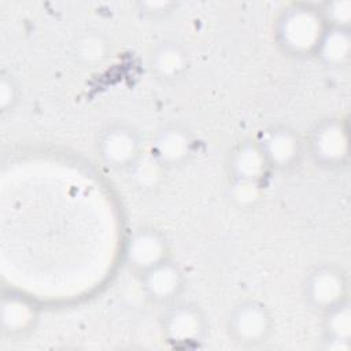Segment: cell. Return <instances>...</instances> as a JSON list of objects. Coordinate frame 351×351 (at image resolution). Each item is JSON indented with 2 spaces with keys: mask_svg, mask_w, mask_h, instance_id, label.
<instances>
[{
  "mask_svg": "<svg viewBox=\"0 0 351 351\" xmlns=\"http://www.w3.org/2000/svg\"><path fill=\"white\" fill-rule=\"evenodd\" d=\"M328 25L319 7L295 3L282 10L276 22L278 47L291 56L314 55Z\"/></svg>",
  "mask_w": 351,
  "mask_h": 351,
  "instance_id": "obj_1",
  "label": "cell"
},
{
  "mask_svg": "<svg viewBox=\"0 0 351 351\" xmlns=\"http://www.w3.org/2000/svg\"><path fill=\"white\" fill-rule=\"evenodd\" d=\"M273 329L269 307L255 299L237 303L226 318V330L239 344L256 346L267 340Z\"/></svg>",
  "mask_w": 351,
  "mask_h": 351,
  "instance_id": "obj_2",
  "label": "cell"
},
{
  "mask_svg": "<svg viewBox=\"0 0 351 351\" xmlns=\"http://www.w3.org/2000/svg\"><path fill=\"white\" fill-rule=\"evenodd\" d=\"M160 328L163 337L174 347H191L199 344L207 332L204 313L193 303L174 302L165 311Z\"/></svg>",
  "mask_w": 351,
  "mask_h": 351,
  "instance_id": "obj_3",
  "label": "cell"
},
{
  "mask_svg": "<svg viewBox=\"0 0 351 351\" xmlns=\"http://www.w3.org/2000/svg\"><path fill=\"white\" fill-rule=\"evenodd\" d=\"M313 159L324 167L336 169L348 159V126L346 121L329 118L314 126L308 138Z\"/></svg>",
  "mask_w": 351,
  "mask_h": 351,
  "instance_id": "obj_4",
  "label": "cell"
},
{
  "mask_svg": "<svg viewBox=\"0 0 351 351\" xmlns=\"http://www.w3.org/2000/svg\"><path fill=\"white\" fill-rule=\"evenodd\" d=\"M141 137L129 125H110L97 138V155L112 169H132L141 158Z\"/></svg>",
  "mask_w": 351,
  "mask_h": 351,
  "instance_id": "obj_5",
  "label": "cell"
},
{
  "mask_svg": "<svg viewBox=\"0 0 351 351\" xmlns=\"http://www.w3.org/2000/svg\"><path fill=\"white\" fill-rule=\"evenodd\" d=\"M306 300L321 311L348 300V280L344 270L333 263L314 267L304 281Z\"/></svg>",
  "mask_w": 351,
  "mask_h": 351,
  "instance_id": "obj_6",
  "label": "cell"
},
{
  "mask_svg": "<svg viewBox=\"0 0 351 351\" xmlns=\"http://www.w3.org/2000/svg\"><path fill=\"white\" fill-rule=\"evenodd\" d=\"M270 169L287 170L298 165L303 152V143L295 129L274 125L265 129L256 138Z\"/></svg>",
  "mask_w": 351,
  "mask_h": 351,
  "instance_id": "obj_7",
  "label": "cell"
},
{
  "mask_svg": "<svg viewBox=\"0 0 351 351\" xmlns=\"http://www.w3.org/2000/svg\"><path fill=\"white\" fill-rule=\"evenodd\" d=\"M125 256L128 265L138 274L169 259L166 236L149 226L136 229L126 241Z\"/></svg>",
  "mask_w": 351,
  "mask_h": 351,
  "instance_id": "obj_8",
  "label": "cell"
},
{
  "mask_svg": "<svg viewBox=\"0 0 351 351\" xmlns=\"http://www.w3.org/2000/svg\"><path fill=\"white\" fill-rule=\"evenodd\" d=\"M140 276L141 288L147 298L160 304L177 302L185 284L182 270L170 258L143 271Z\"/></svg>",
  "mask_w": 351,
  "mask_h": 351,
  "instance_id": "obj_9",
  "label": "cell"
},
{
  "mask_svg": "<svg viewBox=\"0 0 351 351\" xmlns=\"http://www.w3.org/2000/svg\"><path fill=\"white\" fill-rule=\"evenodd\" d=\"M193 151L191 132L180 125L162 128L151 143V156L163 167L180 166L189 159Z\"/></svg>",
  "mask_w": 351,
  "mask_h": 351,
  "instance_id": "obj_10",
  "label": "cell"
},
{
  "mask_svg": "<svg viewBox=\"0 0 351 351\" xmlns=\"http://www.w3.org/2000/svg\"><path fill=\"white\" fill-rule=\"evenodd\" d=\"M228 170L230 180L263 184L270 166L256 140H243L230 151Z\"/></svg>",
  "mask_w": 351,
  "mask_h": 351,
  "instance_id": "obj_11",
  "label": "cell"
},
{
  "mask_svg": "<svg viewBox=\"0 0 351 351\" xmlns=\"http://www.w3.org/2000/svg\"><path fill=\"white\" fill-rule=\"evenodd\" d=\"M151 73L163 82H174L180 80L189 67V56L186 49L173 40L156 44L148 56Z\"/></svg>",
  "mask_w": 351,
  "mask_h": 351,
  "instance_id": "obj_12",
  "label": "cell"
},
{
  "mask_svg": "<svg viewBox=\"0 0 351 351\" xmlns=\"http://www.w3.org/2000/svg\"><path fill=\"white\" fill-rule=\"evenodd\" d=\"M38 317L37 306L21 293L4 295L0 303V325L7 335L29 330Z\"/></svg>",
  "mask_w": 351,
  "mask_h": 351,
  "instance_id": "obj_13",
  "label": "cell"
},
{
  "mask_svg": "<svg viewBox=\"0 0 351 351\" xmlns=\"http://www.w3.org/2000/svg\"><path fill=\"white\" fill-rule=\"evenodd\" d=\"M322 328L328 350L348 351L351 348V308L348 300L324 311Z\"/></svg>",
  "mask_w": 351,
  "mask_h": 351,
  "instance_id": "obj_14",
  "label": "cell"
},
{
  "mask_svg": "<svg viewBox=\"0 0 351 351\" xmlns=\"http://www.w3.org/2000/svg\"><path fill=\"white\" fill-rule=\"evenodd\" d=\"M314 55H317L324 64L330 67L346 64L351 55L350 29L328 26Z\"/></svg>",
  "mask_w": 351,
  "mask_h": 351,
  "instance_id": "obj_15",
  "label": "cell"
},
{
  "mask_svg": "<svg viewBox=\"0 0 351 351\" xmlns=\"http://www.w3.org/2000/svg\"><path fill=\"white\" fill-rule=\"evenodd\" d=\"M229 199L239 207H251L259 202L262 193V182L230 180Z\"/></svg>",
  "mask_w": 351,
  "mask_h": 351,
  "instance_id": "obj_16",
  "label": "cell"
},
{
  "mask_svg": "<svg viewBox=\"0 0 351 351\" xmlns=\"http://www.w3.org/2000/svg\"><path fill=\"white\" fill-rule=\"evenodd\" d=\"M321 14L328 26L350 29L351 23V1L350 0H332L324 3Z\"/></svg>",
  "mask_w": 351,
  "mask_h": 351,
  "instance_id": "obj_17",
  "label": "cell"
},
{
  "mask_svg": "<svg viewBox=\"0 0 351 351\" xmlns=\"http://www.w3.org/2000/svg\"><path fill=\"white\" fill-rule=\"evenodd\" d=\"M107 41L100 34H85L77 44V55L84 62H97L106 56Z\"/></svg>",
  "mask_w": 351,
  "mask_h": 351,
  "instance_id": "obj_18",
  "label": "cell"
},
{
  "mask_svg": "<svg viewBox=\"0 0 351 351\" xmlns=\"http://www.w3.org/2000/svg\"><path fill=\"white\" fill-rule=\"evenodd\" d=\"M19 100V86L11 74L3 73L0 77V111H11Z\"/></svg>",
  "mask_w": 351,
  "mask_h": 351,
  "instance_id": "obj_19",
  "label": "cell"
},
{
  "mask_svg": "<svg viewBox=\"0 0 351 351\" xmlns=\"http://www.w3.org/2000/svg\"><path fill=\"white\" fill-rule=\"evenodd\" d=\"M140 7L144 12H148V14H159V12H166V11H170V8L173 7V3H169V1H148V3H140Z\"/></svg>",
  "mask_w": 351,
  "mask_h": 351,
  "instance_id": "obj_20",
  "label": "cell"
}]
</instances>
